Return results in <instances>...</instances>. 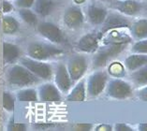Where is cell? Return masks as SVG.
<instances>
[{"instance_id": "1", "label": "cell", "mask_w": 147, "mask_h": 131, "mask_svg": "<svg viewBox=\"0 0 147 131\" xmlns=\"http://www.w3.org/2000/svg\"><path fill=\"white\" fill-rule=\"evenodd\" d=\"M27 54L29 57L39 60V61H47V60L55 57H59L64 51L58 45L52 42H32L28 45Z\"/></svg>"}, {"instance_id": "2", "label": "cell", "mask_w": 147, "mask_h": 131, "mask_svg": "<svg viewBox=\"0 0 147 131\" xmlns=\"http://www.w3.org/2000/svg\"><path fill=\"white\" fill-rule=\"evenodd\" d=\"M127 46V43H106L102 47H98L93 58V68L98 69L107 66V64L119 55Z\"/></svg>"}, {"instance_id": "3", "label": "cell", "mask_w": 147, "mask_h": 131, "mask_svg": "<svg viewBox=\"0 0 147 131\" xmlns=\"http://www.w3.org/2000/svg\"><path fill=\"white\" fill-rule=\"evenodd\" d=\"M7 77L10 84L19 87L30 86L39 81V78L35 76L23 65H16L10 68Z\"/></svg>"}, {"instance_id": "4", "label": "cell", "mask_w": 147, "mask_h": 131, "mask_svg": "<svg viewBox=\"0 0 147 131\" xmlns=\"http://www.w3.org/2000/svg\"><path fill=\"white\" fill-rule=\"evenodd\" d=\"M85 22L84 10L81 6L71 4L64 9L62 13V23L67 29L76 30L81 28Z\"/></svg>"}, {"instance_id": "5", "label": "cell", "mask_w": 147, "mask_h": 131, "mask_svg": "<svg viewBox=\"0 0 147 131\" xmlns=\"http://www.w3.org/2000/svg\"><path fill=\"white\" fill-rule=\"evenodd\" d=\"M132 24L130 17H127L116 10L108 11L103 24L100 26V33L102 35L113 29H129Z\"/></svg>"}, {"instance_id": "6", "label": "cell", "mask_w": 147, "mask_h": 131, "mask_svg": "<svg viewBox=\"0 0 147 131\" xmlns=\"http://www.w3.org/2000/svg\"><path fill=\"white\" fill-rule=\"evenodd\" d=\"M37 29L42 38L53 44L60 45L66 41V37L63 30L53 22L43 21V22L38 23Z\"/></svg>"}, {"instance_id": "7", "label": "cell", "mask_w": 147, "mask_h": 131, "mask_svg": "<svg viewBox=\"0 0 147 131\" xmlns=\"http://www.w3.org/2000/svg\"><path fill=\"white\" fill-rule=\"evenodd\" d=\"M21 64L31 71L35 76L41 80L49 81L53 77V69L50 64L44 61H39L33 58H23L21 60Z\"/></svg>"}, {"instance_id": "8", "label": "cell", "mask_w": 147, "mask_h": 131, "mask_svg": "<svg viewBox=\"0 0 147 131\" xmlns=\"http://www.w3.org/2000/svg\"><path fill=\"white\" fill-rule=\"evenodd\" d=\"M70 79L73 83L80 81L88 69V60L84 54H76L70 56L66 64Z\"/></svg>"}, {"instance_id": "9", "label": "cell", "mask_w": 147, "mask_h": 131, "mask_svg": "<svg viewBox=\"0 0 147 131\" xmlns=\"http://www.w3.org/2000/svg\"><path fill=\"white\" fill-rule=\"evenodd\" d=\"M108 81V74L102 70H96L88 77L86 85V95L90 97H96L104 91Z\"/></svg>"}, {"instance_id": "10", "label": "cell", "mask_w": 147, "mask_h": 131, "mask_svg": "<svg viewBox=\"0 0 147 131\" xmlns=\"http://www.w3.org/2000/svg\"><path fill=\"white\" fill-rule=\"evenodd\" d=\"M108 11L107 7L96 2V0H93L88 3L84 9L85 21L93 26H100L105 20Z\"/></svg>"}, {"instance_id": "11", "label": "cell", "mask_w": 147, "mask_h": 131, "mask_svg": "<svg viewBox=\"0 0 147 131\" xmlns=\"http://www.w3.org/2000/svg\"><path fill=\"white\" fill-rule=\"evenodd\" d=\"M106 89L109 97L115 99H125L129 97L132 94L131 85L120 78H114L109 81V83H107Z\"/></svg>"}, {"instance_id": "12", "label": "cell", "mask_w": 147, "mask_h": 131, "mask_svg": "<svg viewBox=\"0 0 147 131\" xmlns=\"http://www.w3.org/2000/svg\"><path fill=\"white\" fill-rule=\"evenodd\" d=\"M110 7L127 17L137 16L144 9V5L140 0H114L110 3Z\"/></svg>"}, {"instance_id": "13", "label": "cell", "mask_w": 147, "mask_h": 131, "mask_svg": "<svg viewBox=\"0 0 147 131\" xmlns=\"http://www.w3.org/2000/svg\"><path fill=\"white\" fill-rule=\"evenodd\" d=\"M103 35L98 32H90V33L84 34L82 36L79 40L77 41L76 48L78 51L84 54H91V52H95L99 47V41L102 38Z\"/></svg>"}, {"instance_id": "14", "label": "cell", "mask_w": 147, "mask_h": 131, "mask_svg": "<svg viewBox=\"0 0 147 131\" xmlns=\"http://www.w3.org/2000/svg\"><path fill=\"white\" fill-rule=\"evenodd\" d=\"M53 77H55V84L61 92V94L69 93L70 88L72 87L73 81L70 79L66 64L60 63L57 65L53 71Z\"/></svg>"}, {"instance_id": "15", "label": "cell", "mask_w": 147, "mask_h": 131, "mask_svg": "<svg viewBox=\"0 0 147 131\" xmlns=\"http://www.w3.org/2000/svg\"><path fill=\"white\" fill-rule=\"evenodd\" d=\"M38 95L39 99L44 102H57L60 101L62 98L61 92L58 90L55 84L50 83H43L39 86Z\"/></svg>"}, {"instance_id": "16", "label": "cell", "mask_w": 147, "mask_h": 131, "mask_svg": "<svg viewBox=\"0 0 147 131\" xmlns=\"http://www.w3.org/2000/svg\"><path fill=\"white\" fill-rule=\"evenodd\" d=\"M56 0H35L34 11L38 16L45 18L50 16L57 8Z\"/></svg>"}, {"instance_id": "17", "label": "cell", "mask_w": 147, "mask_h": 131, "mask_svg": "<svg viewBox=\"0 0 147 131\" xmlns=\"http://www.w3.org/2000/svg\"><path fill=\"white\" fill-rule=\"evenodd\" d=\"M76 84L70 88L67 94V100L69 101H84L86 97V85L85 81L80 80L76 81Z\"/></svg>"}, {"instance_id": "18", "label": "cell", "mask_w": 147, "mask_h": 131, "mask_svg": "<svg viewBox=\"0 0 147 131\" xmlns=\"http://www.w3.org/2000/svg\"><path fill=\"white\" fill-rule=\"evenodd\" d=\"M147 64V54H132L125 59L124 66L128 71H135Z\"/></svg>"}, {"instance_id": "19", "label": "cell", "mask_w": 147, "mask_h": 131, "mask_svg": "<svg viewBox=\"0 0 147 131\" xmlns=\"http://www.w3.org/2000/svg\"><path fill=\"white\" fill-rule=\"evenodd\" d=\"M130 35L135 40H142L147 38V18H141L132 22L129 27Z\"/></svg>"}, {"instance_id": "20", "label": "cell", "mask_w": 147, "mask_h": 131, "mask_svg": "<svg viewBox=\"0 0 147 131\" xmlns=\"http://www.w3.org/2000/svg\"><path fill=\"white\" fill-rule=\"evenodd\" d=\"M119 30L120 29H113L104 34L106 43H127L128 41H130V36Z\"/></svg>"}, {"instance_id": "21", "label": "cell", "mask_w": 147, "mask_h": 131, "mask_svg": "<svg viewBox=\"0 0 147 131\" xmlns=\"http://www.w3.org/2000/svg\"><path fill=\"white\" fill-rule=\"evenodd\" d=\"M20 55V50L16 45L9 42L3 44V59L6 63H13Z\"/></svg>"}, {"instance_id": "22", "label": "cell", "mask_w": 147, "mask_h": 131, "mask_svg": "<svg viewBox=\"0 0 147 131\" xmlns=\"http://www.w3.org/2000/svg\"><path fill=\"white\" fill-rule=\"evenodd\" d=\"M130 79L135 85L139 87L147 85V64L142 68L132 71L130 74Z\"/></svg>"}, {"instance_id": "23", "label": "cell", "mask_w": 147, "mask_h": 131, "mask_svg": "<svg viewBox=\"0 0 147 131\" xmlns=\"http://www.w3.org/2000/svg\"><path fill=\"white\" fill-rule=\"evenodd\" d=\"M19 29V23L12 16H5L2 20V30L5 34H14Z\"/></svg>"}, {"instance_id": "24", "label": "cell", "mask_w": 147, "mask_h": 131, "mask_svg": "<svg viewBox=\"0 0 147 131\" xmlns=\"http://www.w3.org/2000/svg\"><path fill=\"white\" fill-rule=\"evenodd\" d=\"M19 16L24 23L29 26H37L38 23V16L30 9H19Z\"/></svg>"}, {"instance_id": "25", "label": "cell", "mask_w": 147, "mask_h": 131, "mask_svg": "<svg viewBox=\"0 0 147 131\" xmlns=\"http://www.w3.org/2000/svg\"><path fill=\"white\" fill-rule=\"evenodd\" d=\"M17 98L20 101L33 102L38 99V93L34 89L27 88V89L21 90L17 95Z\"/></svg>"}, {"instance_id": "26", "label": "cell", "mask_w": 147, "mask_h": 131, "mask_svg": "<svg viewBox=\"0 0 147 131\" xmlns=\"http://www.w3.org/2000/svg\"><path fill=\"white\" fill-rule=\"evenodd\" d=\"M109 73L114 78H120L125 73V67L118 62H112L109 66Z\"/></svg>"}, {"instance_id": "27", "label": "cell", "mask_w": 147, "mask_h": 131, "mask_svg": "<svg viewBox=\"0 0 147 131\" xmlns=\"http://www.w3.org/2000/svg\"><path fill=\"white\" fill-rule=\"evenodd\" d=\"M131 52L133 54H147V38L142 40H138L132 45Z\"/></svg>"}, {"instance_id": "28", "label": "cell", "mask_w": 147, "mask_h": 131, "mask_svg": "<svg viewBox=\"0 0 147 131\" xmlns=\"http://www.w3.org/2000/svg\"><path fill=\"white\" fill-rule=\"evenodd\" d=\"M3 107L9 112L13 111L14 109V98L11 95L7 92L3 94Z\"/></svg>"}, {"instance_id": "29", "label": "cell", "mask_w": 147, "mask_h": 131, "mask_svg": "<svg viewBox=\"0 0 147 131\" xmlns=\"http://www.w3.org/2000/svg\"><path fill=\"white\" fill-rule=\"evenodd\" d=\"M14 3L18 9H30L33 7L35 0H14Z\"/></svg>"}, {"instance_id": "30", "label": "cell", "mask_w": 147, "mask_h": 131, "mask_svg": "<svg viewBox=\"0 0 147 131\" xmlns=\"http://www.w3.org/2000/svg\"><path fill=\"white\" fill-rule=\"evenodd\" d=\"M13 9V6L10 2H9L8 0H3L2 2V10L5 14H8L9 12H11Z\"/></svg>"}, {"instance_id": "31", "label": "cell", "mask_w": 147, "mask_h": 131, "mask_svg": "<svg viewBox=\"0 0 147 131\" xmlns=\"http://www.w3.org/2000/svg\"><path fill=\"white\" fill-rule=\"evenodd\" d=\"M138 97L142 101H147V85L141 87L138 92Z\"/></svg>"}, {"instance_id": "32", "label": "cell", "mask_w": 147, "mask_h": 131, "mask_svg": "<svg viewBox=\"0 0 147 131\" xmlns=\"http://www.w3.org/2000/svg\"><path fill=\"white\" fill-rule=\"evenodd\" d=\"M114 130H116V131H132L133 129H132L129 126L125 125V124L118 123L114 126Z\"/></svg>"}, {"instance_id": "33", "label": "cell", "mask_w": 147, "mask_h": 131, "mask_svg": "<svg viewBox=\"0 0 147 131\" xmlns=\"http://www.w3.org/2000/svg\"><path fill=\"white\" fill-rule=\"evenodd\" d=\"M9 130H17V131L26 130V126L23 125V124H13L12 126H9Z\"/></svg>"}, {"instance_id": "34", "label": "cell", "mask_w": 147, "mask_h": 131, "mask_svg": "<svg viewBox=\"0 0 147 131\" xmlns=\"http://www.w3.org/2000/svg\"><path fill=\"white\" fill-rule=\"evenodd\" d=\"M92 127V125L90 124H82V125L77 126L78 130H90Z\"/></svg>"}, {"instance_id": "35", "label": "cell", "mask_w": 147, "mask_h": 131, "mask_svg": "<svg viewBox=\"0 0 147 131\" xmlns=\"http://www.w3.org/2000/svg\"><path fill=\"white\" fill-rule=\"evenodd\" d=\"M138 129L140 131H147V123H142L138 126Z\"/></svg>"}, {"instance_id": "36", "label": "cell", "mask_w": 147, "mask_h": 131, "mask_svg": "<svg viewBox=\"0 0 147 131\" xmlns=\"http://www.w3.org/2000/svg\"><path fill=\"white\" fill-rule=\"evenodd\" d=\"M86 2H87V0H72L73 4H76L79 6H82V4H85Z\"/></svg>"}, {"instance_id": "37", "label": "cell", "mask_w": 147, "mask_h": 131, "mask_svg": "<svg viewBox=\"0 0 147 131\" xmlns=\"http://www.w3.org/2000/svg\"><path fill=\"white\" fill-rule=\"evenodd\" d=\"M103 2H105V3H108V4H110V3H112V2H113L114 0H102Z\"/></svg>"}]
</instances>
